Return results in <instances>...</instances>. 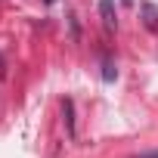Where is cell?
Here are the masks:
<instances>
[{
    "instance_id": "6da1fadb",
    "label": "cell",
    "mask_w": 158,
    "mask_h": 158,
    "mask_svg": "<svg viewBox=\"0 0 158 158\" xmlns=\"http://www.w3.org/2000/svg\"><path fill=\"white\" fill-rule=\"evenodd\" d=\"M99 13H102L106 28H115V25H118V19H115V3H112V0H102V3H99Z\"/></svg>"
},
{
    "instance_id": "8992f818",
    "label": "cell",
    "mask_w": 158,
    "mask_h": 158,
    "mask_svg": "<svg viewBox=\"0 0 158 158\" xmlns=\"http://www.w3.org/2000/svg\"><path fill=\"white\" fill-rule=\"evenodd\" d=\"M124 3H130V0H124Z\"/></svg>"
},
{
    "instance_id": "7a4b0ae2",
    "label": "cell",
    "mask_w": 158,
    "mask_h": 158,
    "mask_svg": "<svg viewBox=\"0 0 158 158\" xmlns=\"http://www.w3.org/2000/svg\"><path fill=\"white\" fill-rule=\"evenodd\" d=\"M143 10H146V16H149V19H146V25H149V28H155V22H158V13H155V6H149V3H146Z\"/></svg>"
},
{
    "instance_id": "277c9868",
    "label": "cell",
    "mask_w": 158,
    "mask_h": 158,
    "mask_svg": "<svg viewBox=\"0 0 158 158\" xmlns=\"http://www.w3.org/2000/svg\"><path fill=\"white\" fill-rule=\"evenodd\" d=\"M115 74H118V71H115V65L106 59V71H102V77H106V81H115Z\"/></svg>"
},
{
    "instance_id": "3957f363",
    "label": "cell",
    "mask_w": 158,
    "mask_h": 158,
    "mask_svg": "<svg viewBox=\"0 0 158 158\" xmlns=\"http://www.w3.org/2000/svg\"><path fill=\"white\" fill-rule=\"evenodd\" d=\"M65 121H68V133H74V121H71V99H65Z\"/></svg>"
},
{
    "instance_id": "5b68a950",
    "label": "cell",
    "mask_w": 158,
    "mask_h": 158,
    "mask_svg": "<svg viewBox=\"0 0 158 158\" xmlns=\"http://www.w3.org/2000/svg\"><path fill=\"white\" fill-rule=\"evenodd\" d=\"M133 158H158V149L155 152H146V155H133Z\"/></svg>"
}]
</instances>
